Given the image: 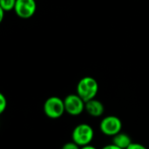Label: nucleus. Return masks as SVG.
<instances>
[{"mask_svg":"<svg viewBox=\"0 0 149 149\" xmlns=\"http://www.w3.org/2000/svg\"><path fill=\"white\" fill-rule=\"evenodd\" d=\"M99 92L98 81L90 76L82 78L77 85V94L85 101L87 102L95 99Z\"/></svg>","mask_w":149,"mask_h":149,"instance_id":"nucleus-1","label":"nucleus"},{"mask_svg":"<svg viewBox=\"0 0 149 149\" xmlns=\"http://www.w3.org/2000/svg\"><path fill=\"white\" fill-rule=\"evenodd\" d=\"M94 137V131L93 127L86 123L79 124L72 131V141L78 144L79 147L90 145Z\"/></svg>","mask_w":149,"mask_h":149,"instance_id":"nucleus-2","label":"nucleus"},{"mask_svg":"<svg viewBox=\"0 0 149 149\" xmlns=\"http://www.w3.org/2000/svg\"><path fill=\"white\" fill-rule=\"evenodd\" d=\"M44 113L51 119H58L65 113L64 100L57 96L48 98L44 104Z\"/></svg>","mask_w":149,"mask_h":149,"instance_id":"nucleus-3","label":"nucleus"},{"mask_svg":"<svg viewBox=\"0 0 149 149\" xmlns=\"http://www.w3.org/2000/svg\"><path fill=\"white\" fill-rule=\"evenodd\" d=\"M100 128L104 134L113 137L121 132L122 122L119 117L115 115H108L100 121Z\"/></svg>","mask_w":149,"mask_h":149,"instance_id":"nucleus-4","label":"nucleus"},{"mask_svg":"<svg viewBox=\"0 0 149 149\" xmlns=\"http://www.w3.org/2000/svg\"><path fill=\"white\" fill-rule=\"evenodd\" d=\"M65 113L72 116H78L81 114L86 107V102L76 93L69 94L64 99Z\"/></svg>","mask_w":149,"mask_h":149,"instance_id":"nucleus-5","label":"nucleus"},{"mask_svg":"<svg viewBox=\"0 0 149 149\" xmlns=\"http://www.w3.org/2000/svg\"><path fill=\"white\" fill-rule=\"evenodd\" d=\"M37 10V3L35 0H17L14 11L17 17L23 19L31 17Z\"/></svg>","mask_w":149,"mask_h":149,"instance_id":"nucleus-6","label":"nucleus"},{"mask_svg":"<svg viewBox=\"0 0 149 149\" xmlns=\"http://www.w3.org/2000/svg\"><path fill=\"white\" fill-rule=\"evenodd\" d=\"M85 110L92 117H100L105 112V107L101 101L93 99L86 102Z\"/></svg>","mask_w":149,"mask_h":149,"instance_id":"nucleus-7","label":"nucleus"},{"mask_svg":"<svg viewBox=\"0 0 149 149\" xmlns=\"http://www.w3.org/2000/svg\"><path fill=\"white\" fill-rule=\"evenodd\" d=\"M133 143L131 137L125 133H119L113 137V144L121 149H127Z\"/></svg>","mask_w":149,"mask_h":149,"instance_id":"nucleus-8","label":"nucleus"},{"mask_svg":"<svg viewBox=\"0 0 149 149\" xmlns=\"http://www.w3.org/2000/svg\"><path fill=\"white\" fill-rule=\"evenodd\" d=\"M17 0H0V8L3 10L10 11L14 10Z\"/></svg>","mask_w":149,"mask_h":149,"instance_id":"nucleus-9","label":"nucleus"},{"mask_svg":"<svg viewBox=\"0 0 149 149\" xmlns=\"http://www.w3.org/2000/svg\"><path fill=\"white\" fill-rule=\"evenodd\" d=\"M7 108V99L3 94L0 93V113H3Z\"/></svg>","mask_w":149,"mask_h":149,"instance_id":"nucleus-10","label":"nucleus"},{"mask_svg":"<svg viewBox=\"0 0 149 149\" xmlns=\"http://www.w3.org/2000/svg\"><path fill=\"white\" fill-rule=\"evenodd\" d=\"M80 148L81 147H79L75 142L70 141V142H66L65 144H64L61 149H80Z\"/></svg>","mask_w":149,"mask_h":149,"instance_id":"nucleus-11","label":"nucleus"},{"mask_svg":"<svg viewBox=\"0 0 149 149\" xmlns=\"http://www.w3.org/2000/svg\"><path fill=\"white\" fill-rule=\"evenodd\" d=\"M127 149H148L145 146H143L142 144H140V143H134L133 142L128 148Z\"/></svg>","mask_w":149,"mask_h":149,"instance_id":"nucleus-12","label":"nucleus"},{"mask_svg":"<svg viewBox=\"0 0 149 149\" xmlns=\"http://www.w3.org/2000/svg\"><path fill=\"white\" fill-rule=\"evenodd\" d=\"M101 149H121L119 147H117V146H115L114 144H109V145H107V146H105V147H103Z\"/></svg>","mask_w":149,"mask_h":149,"instance_id":"nucleus-13","label":"nucleus"},{"mask_svg":"<svg viewBox=\"0 0 149 149\" xmlns=\"http://www.w3.org/2000/svg\"><path fill=\"white\" fill-rule=\"evenodd\" d=\"M4 12H6L5 10H3V9L0 8V21L2 22L3 19V15H4Z\"/></svg>","mask_w":149,"mask_h":149,"instance_id":"nucleus-14","label":"nucleus"},{"mask_svg":"<svg viewBox=\"0 0 149 149\" xmlns=\"http://www.w3.org/2000/svg\"><path fill=\"white\" fill-rule=\"evenodd\" d=\"M80 149H97L95 147L92 146V145H87V146H84V147H81Z\"/></svg>","mask_w":149,"mask_h":149,"instance_id":"nucleus-15","label":"nucleus"}]
</instances>
